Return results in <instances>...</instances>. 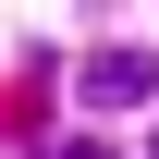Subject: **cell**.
<instances>
[{"label":"cell","instance_id":"cell-2","mask_svg":"<svg viewBox=\"0 0 159 159\" xmlns=\"http://www.w3.org/2000/svg\"><path fill=\"white\" fill-rule=\"evenodd\" d=\"M49 159H110V135H61V147H49Z\"/></svg>","mask_w":159,"mask_h":159},{"label":"cell","instance_id":"cell-1","mask_svg":"<svg viewBox=\"0 0 159 159\" xmlns=\"http://www.w3.org/2000/svg\"><path fill=\"white\" fill-rule=\"evenodd\" d=\"M74 98H86V110H135V98H159V49H86Z\"/></svg>","mask_w":159,"mask_h":159}]
</instances>
